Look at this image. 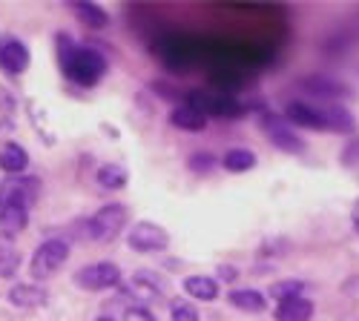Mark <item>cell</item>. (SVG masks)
Segmentation results:
<instances>
[{
	"mask_svg": "<svg viewBox=\"0 0 359 321\" xmlns=\"http://www.w3.org/2000/svg\"><path fill=\"white\" fill-rule=\"evenodd\" d=\"M170 124H172V127H178V129H184V132H201V129L207 127V118H204V115H201L196 106L184 104V106L172 109Z\"/></svg>",
	"mask_w": 359,
	"mask_h": 321,
	"instance_id": "9a60e30c",
	"label": "cell"
},
{
	"mask_svg": "<svg viewBox=\"0 0 359 321\" xmlns=\"http://www.w3.org/2000/svg\"><path fill=\"white\" fill-rule=\"evenodd\" d=\"M95 321H112V318H109V315H101V318H95Z\"/></svg>",
	"mask_w": 359,
	"mask_h": 321,
	"instance_id": "83f0119b",
	"label": "cell"
},
{
	"mask_svg": "<svg viewBox=\"0 0 359 321\" xmlns=\"http://www.w3.org/2000/svg\"><path fill=\"white\" fill-rule=\"evenodd\" d=\"M29 164V155L20 143H6L4 150H0V169L9 172V175H20Z\"/></svg>",
	"mask_w": 359,
	"mask_h": 321,
	"instance_id": "e0dca14e",
	"label": "cell"
},
{
	"mask_svg": "<svg viewBox=\"0 0 359 321\" xmlns=\"http://www.w3.org/2000/svg\"><path fill=\"white\" fill-rule=\"evenodd\" d=\"M124 321H158V318L149 313V310H141V307H138V310H127V313H124Z\"/></svg>",
	"mask_w": 359,
	"mask_h": 321,
	"instance_id": "484cf974",
	"label": "cell"
},
{
	"mask_svg": "<svg viewBox=\"0 0 359 321\" xmlns=\"http://www.w3.org/2000/svg\"><path fill=\"white\" fill-rule=\"evenodd\" d=\"M187 104L196 106L204 118L210 115H222V118H238L245 112V104L233 101V95H210V92H190Z\"/></svg>",
	"mask_w": 359,
	"mask_h": 321,
	"instance_id": "8992f818",
	"label": "cell"
},
{
	"mask_svg": "<svg viewBox=\"0 0 359 321\" xmlns=\"http://www.w3.org/2000/svg\"><path fill=\"white\" fill-rule=\"evenodd\" d=\"M57 61H61V72L81 86H95L107 75V57L98 49L78 46L67 35L57 38Z\"/></svg>",
	"mask_w": 359,
	"mask_h": 321,
	"instance_id": "6da1fadb",
	"label": "cell"
},
{
	"mask_svg": "<svg viewBox=\"0 0 359 321\" xmlns=\"http://www.w3.org/2000/svg\"><path fill=\"white\" fill-rule=\"evenodd\" d=\"M18 267H20V255L12 247L0 244V278H12L18 273Z\"/></svg>",
	"mask_w": 359,
	"mask_h": 321,
	"instance_id": "7402d4cb",
	"label": "cell"
},
{
	"mask_svg": "<svg viewBox=\"0 0 359 321\" xmlns=\"http://www.w3.org/2000/svg\"><path fill=\"white\" fill-rule=\"evenodd\" d=\"M184 293L196 301H216L219 281L210 276H190V278H184Z\"/></svg>",
	"mask_w": 359,
	"mask_h": 321,
	"instance_id": "5bb4252c",
	"label": "cell"
},
{
	"mask_svg": "<svg viewBox=\"0 0 359 321\" xmlns=\"http://www.w3.org/2000/svg\"><path fill=\"white\" fill-rule=\"evenodd\" d=\"M41 192V181L38 178H23V175H12L9 181L0 184V207L4 204H18V207H32L35 198Z\"/></svg>",
	"mask_w": 359,
	"mask_h": 321,
	"instance_id": "9c48e42d",
	"label": "cell"
},
{
	"mask_svg": "<svg viewBox=\"0 0 359 321\" xmlns=\"http://www.w3.org/2000/svg\"><path fill=\"white\" fill-rule=\"evenodd\" d=\"M98 184L107 190H121L127 184V169L121 164H104L98 169Z\"/></svg>",
	"mask_w": 359,
	"mask_h": 321,
	"instance_id": "ffe728a7",
	"label": "cell"
},
{
	"mask_svg": "<svg viewBox=\"0 0 359 321\" xmlns=\"http://www.w3.org/2000/svg\"><path fill=\"white\" fill-rule=\"evenodd\" d=\"M118 281H121V270H118V264H112V261H98V264L81 267L75 273V284L83 287V290H93V293H98V290H109Z\"/></svg>",
	"mask_w": 359,
	"mask_h": 321,
	"instance_id": "52a82bcc",
	"label": "cell"
},
{
	"mask_svg": "<svg viewBox=\"0 0 359 321\" xmlns=\"http://www.w3.org/2000/svg\"><path fill=\"white\" fill-rule=\"evenodd\" d=\"M351 221H353V232L359 236V201L353 204V215H351Z\"/></svg>",
	"mask_w": 359,
	"mask_h": 321,
	"instance_id": "4316f807",
	"label": "cell"
},
{
	"mask_svg": "<svg viewBox=\"0 0 359 321\" xmlns=\"http://www.w3.org/2000/svg\"><path fill=\"white\" fill-rule=\"evenodd\" d=\"M222 166L227 172H250L256 166V155L250 150H242V147H236V150H227L224 158H222Z\"/></svg>",
	"mask_w": 359,
	"mask_h": 321,
	"instance_id": "d6986e66",
	"label": "cell"
},
{
	"mask_svg": "<svg viewBox=\"0 0 359 321\" xmlns=\"http://www.w3.org/2000/svg\"><path fill=\"white\" fill-rule=\"evenodd\" d=\"M302 86H308V90L313 95H319V98H331V95L342 92V83L327 80V78H308V80H302Z\"/></svg>",
	"mask_w": 359,
	"mask_h": 321,
	"instance_id": "44dd1931",
	"label": "cell"
},
{
	"mask_svg": "<svg viewBox=\"0 0 359 321\" xmlns=\"http://www.w3.org/2000/svg\"><path fill=\"white\" fill-rule=\"evenodd\" d=\"M287 124L305 129H331V132H353V118L342 106H313L308 101L287 104Z\"/></svg>",
	"mask_w": 359,
	"mask_h": 321,
	"instance_id": "7a4b0ae2",
	"label": "cell"
},
{
	"mask_svg": "<svg viewBox=\"0 0 359 321\" xmlns=\"http://www.w3.org/2000/svg\"><path fill=\"white\" fill-rule=\"evenodd\" d=\"M311 315H313V301H308L305 296L285 299L276 307V321H311Z\"/></svg>",
	"mask_w": 359,
	"mask_h": 321,
	"instance_id": "7c38bea8",
	"label": "cell"
},
{
	"mask_svg": "<svg viewBox=\"0 0 359 321\" xmlns=\"http://www.w3.org/2000/svg\"><path fill=\"white\" fill-rule=\"evenodd\" d=\"M342 164H345V166H356V164H359V138L351 141L348 147H345V152H342Z\"/></svg>",
	"mask_w": 359,
	"mask_h": 321,
	"instance_id": "d4e9b609",
	"label": "cell"
},
{
	"mask_svg": "<svg viewBox=\"0 0 359 321\" xmlns=\"http://www.w3.org/2000/svg\"><path fill=\"white\" fill-rule=\"evenodd\" d=\"M46 299H49V293L38 284H18V287L9 290V301L15 307H23V310L41 307V304H46Z\"/></svg>",
	"mask_w": 359,
	"mask_h": 321,
	"instance_id": "4fadbf2b",
	"label": "cell"
},
{
	"mask_svg": "<svg viewBox=\"0 0 359 321\" xmlns=\"http://www.w3.org/2000/svg\"><path fill=\"white\" fill-rule=\"evenodd\" d=\"M72 12L78 15V20L89 29H104L109 23V15L98 6V3H72Z\"/></svg>",
	"mask_w": 359,
	"mask_h": 321,
	"instance_id": "ac0fdd59",
	"label": "cell"
},
{
	"mask_svg": "<svg viewBox=\"0 0 359 321\" xmlns=\"http://www.w3.org/2000/svg\"><path fill=\"white\" fill-rule=\"evenodd\" d=\"M67 258H69V244L67 241H61V238L43 241L32 255V267H29L32 270V278H38V281L49 278L52 273H57L67 264Z\"/></svg>",
	"mask_w": 359,
	"mask_h": 321,
	"instance_id": "3957f363",
	"label": "cell"
},
{
	"mask_svg": "<svg viewBox=\"0 0 359 321\" xmlns=\"http://www.w3.org/2000/svg\"><path fill=\"white\" fill-rule=\"evenodd\" d=\"M299 290H302V284H299V281H285V284H273V287H271V296H273L276 301H285V299L299 296Z\"/></svg>",
	"mask_w": 359,
	"mask_h": 321,
	"instance_id": "603a6c76",
	"label": "cell"
},
{
	"mask_svg": "<svg viewBox=\"0 0 359 321\" xmlns=\"http://www.w3.org/2000/svg\"><path fill=\"white\" fill-rule=\"evenodd\" d=\"M127 244L138 252H158V250H167L170 244V236L167 229L153 224V221H138L130 232H127Z\"/></svg>",
	"mask_w": 359,
	"mask_h": 321,
	"instance_id": "ba28073f",
	"label": "cell"
},
{
	"mask_svg": "<svg viewBox=\"0 0 359 321\" xmlns=\"http://www.w3.org/2000/svg\"><path fill=\"white\" fill-rule=\"evenodd\" d=\"M29 224V210L26 207H18V204H4L0 207V232L6 238H15L18 232H23Z\"/></svg>",
	"mask_w": 359,
	"mask_h": 321,
	"instance_id": "8fae6325",
	"label": "cell"
},
{
	"mask_svg": "<svg viewBox=\"0 0 359 321\" xmlns=\"http://www.w3.org/2000/svg\"><path fill=\"white\" fill-rule=\"evenodd\" d=\"M127 224V210L121 207V204H107V207H101L93 218H89V238L95 241H112L118 232L124 229Z\"/></svg>",
	"mask_w": 359,
	"mask_h": 321,
	"instance_id": "277c9868",
	"label": "cell"
},
{
	"mask_svg": "<svg viewBox=\"0 0 359 321\" xmlns=\"http://www.w3.org/2000/svg\"><path fill=\"white\" fill-rule=\"evenodd\" d=\"M29 66V49L15 41V38H4L0 41V69L9 75H20Z\"/></svg>",
	"mask_w": 359,
	"mask_h": 321,
	"instance_id": "30bf717a",
	"label": "cell"
},
{
	"mask_svg": "<svg viewBox=\"0 0 359 321\" xmlns=\"http://www.w3.org/2000/svg\"><path fill=\"white\" fill-rule=\"evenodd\" d=\"M170 318L172 321H198V310L193 304H187V301H178V304H172Z\"/></svg>",
	"mask_w": 359,
	"mask_h": 321,
	"instance_id": "cb8c5ba5",
	"label": "cell"
},
{
	"mask_svg": "<svg viewBox=\"0 0 359 321\" xmlns=\"http://www.w3.org/2000/svg\"><path fill=\"white\" fill-rule=\"evenodd\" d=\"M262 129L267 132V138H271L282 152H293V155L305 152V141L290 129L287 118H282V115H273V112L262 115Z\"/></svg>",
	"mask_w": 359,
	"mask_h": 321,
	"instance_id": "5b68a950",
	"label": "cell"
},
{
	"mask_svg": "<svg viewBox=\"0 0 359 321\" xmlns=\"http://www.w3.org/2000/svg\"><path fill=\"white\" fill-rule=\"evenodd\" d=\"M227 301L242 313H264L267 310V299L259 293V290H233L227 296Z\"/></svg>",
	"mask_w": 359,
	"mask_h": 321,
	"instance_id": "2e32d148",
	"label": "cell"
}]
</instances>
